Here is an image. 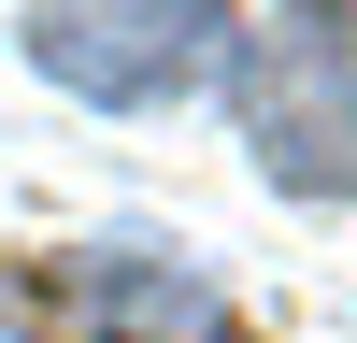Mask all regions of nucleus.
Listing matches in <instances>:
<instances>
[{
	"label": "nucleus",
	"instance_id": "f257e3e1",
	"mask_svg": "<svg viewBox=\"0 0 357 343\" xmlns=\"http://www.w3.org/2000/svg\"><path fill=\"white\" fill-rule=\"evenodd\" d=\"M243 143L272 186L357 200V0H286L243 43Z\"/></svg>",
	"mask_w": 357,
	"mask_h": 343
},
{
	"label": "nucleus",
	"instance_id": "f03ea898",
	"mask_svg": "<svg viewBox=\"0 0 357 343\" xmlns=\"http://www.w3.org/2000/svg\"><path fill=\"white\" fill-rule=\"evenodd\" d=\"M29 57L86 100H172L229 57V0H43Z\"/></svg>",
	"mask_w": 357,
	"mask_h": 343
}]
</instances>
